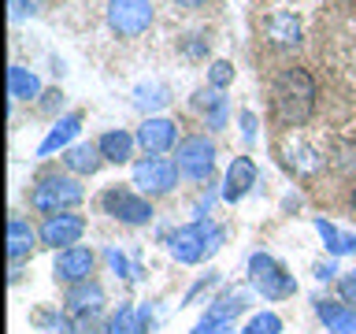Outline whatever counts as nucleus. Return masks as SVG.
Here are the masks:
<instances>
[{
	"label": "nucleus",
	"instance_id": "nucleus-25",
	"mask_svg": "<svg viewBox=\"0 0 356 334\" xmlns=\"http://www.w3.org/2000/svg\"><path fill=\"white\" fill-rule=\"evenodd\" d=\"M208 82L216 86V89H227L234 82V63L230 60H216V63L208 67Z\"/></svg>",
	"mask_w": 356,
	"mask_h": 334
},
{
	"label": "nucleus",
	"instance_id": "nucleus-18",
	"mask_svg": "<svg viewBox=\"0 0 356 334\" xmlns=\"http://www.w3.org/2000/svg\"><path fill=\"white\" fill-rule=\"evenodd\" d=\"M8 97L11 100H33V97H41V78L26 71L22 63H11L8 67Z\"/></svg>",
	"mask_w": 356,
	"mask_h": 334
},
{
	"label": "nucleus",
	"instance_id": "nucleus-14",
	"mask_svg": "<svg viewBox=\"0 0 356 334\" xmlns=\"http://www.w3.org/2000/svg\"><path fill=\"white\" fill-rule=\"evenodd\" d=\"M264 38L271 45H278V49H297L300 45V19L289 15V11H275L264 22Z\"/></svg>",
	"mask_w": 356,
	"mask_h": 334
},
{
	"label": "nucleus",
	"instance_id": "nucleus-22",
	"mask_svg": "<svg viewBox=\"0 0 356 334\" xmlns=\"http://www.w3.org/2000/svg\"><path fill=\"white\" fill-rule=\"evenodd\" d=\"M33 241H38V234L30 230V223H22V219H11V227H8V253H11V260H22L30 249H33Z\"/></svg>",
	"mask_w": 356,
	"mask_h": 334
},
{
	"label": "nucleus",
	"instance_id": "nucleus-29",
	"mask_svg": "<svg viewBox=\"0 0 356 334\" xmlns=\"http://www.w3.org/2000/svg\"><path fill=\"white\" fill-rule=\"evenodd\" d=\"M193 334H234V331L227 327V323H216V319H208V316H204V319H200V327H197Z\"/></svg>",
	"mask_w": 356,
	"mask_h": 334
},
{
	"label": "nucleus",
	"instance_id": "nucleus-19",
	"mask_svg": "<svg viewBox=\"0 0 356 334\" xmlns=\"http://www.w3.org/2000/svg\"><path fill=\"white\" fill-rule=\"evenodd\" d=\"M249 308V294L245 289H227V294H219V301L208 308V319H216V323H227L230 316H241V312Z\"/></svg>",
	"mask_w": 356,
	"mask_h": 334
},
{
	"label": "nucleus",
	"instance_id": "nucleus-23",
	"mask_svg": "<svg viewBox=\"0 0 356 334\" xmlns=\"http://www.w3.org/2000/svg\"><path fill=\"white\" fill-rule=\"evenodd\" d=\"M316 230L323 234V241H327V249L330 253H356V234H341L334 223H327V219H316Z\"/></svg>",
	"mask_w": 356,
	"mask_h": 334
},
{
	"label": "nucleus",
	"instance_id": "nucleus-33",
	"mask_svg": "<svg viewBox=\"0 0 356 334\" xmlns=\"http://www.w3.org/2000/svg\"><path fill=\"white\" fill-rule=\"evenodd\" d=\"M349 205H353V212H356V189H353V200H349Z\"/></svg>",
	"mask_w": 356,
	"mask_h": 334
},
{
	"label": "nucleus",
	"instance_id": "nucleus-27",
	"mask_svg": "<svg viewBox=\"0 0 356 334\" xmlns=\"http://www.w3.org/2000/svg\"><path fill=\"white\" fill-rule=\"evenodd\" d=\"M8 8H11V19H30V15H38L41 11V0H8Z\"/></svg>",
	"mask_w": 356,
	"mask_h": 334
},
{
	"label": "nucleus",
	"instance_id": "nucleus-5",
	"mask_svg": "<svg viewBox=\"0 0 356 334\" xmlns=\"http://www.w3.org/2000/svg\"><path fill=\"white\" fill-rule=\"evenodd\" d=\"M100 208H104L108 216H115L119 223H127V227H141V223L152 219V205L127 186H108L104 193H100Z\"/></svg>",
	"mask_w": 356,
	"mask_h": 334
},
{
	"label": "nucleus",
	"instance_id": "nucleus-8",
	"mask_svg": "<svg viewBox=\"0 0 356 334\" xmlns=\"http://www.w3.org/2000/svg\"><path fill=\"white\" fill-rule=\"evenodd\" d=\"M82 230H86V219L82 216H71V212H56V216H44L41 223V230H38V238L44 245H52V249H71V245L82 238Z\"/></svg>",
	"mask_w": 356,
	"mask_h": 334
},
{
	"label": "nucleus",
	"instance_id": "nucleus-31",
	"mask_svg": "<svg viewBox=\"0 0 356 334\" xmlns=\"http://www.w3.org/2000/svg\"><path fill=\"white\" fill-rule=\"evenodd\" d=\"M56 97H63L60 89H52V93H44V100H41V108H44V111H52V108H56Z\"/></svg>",
	"mask_w": 356,
	"mask_h": 334
},
{
	"label": "nucleus",
	"instance_id": "nucleus-11",
	"mask_svg": "<svg viewBox=\"0 0 356 334\" xmlns=\"http://www.w3.org/2000/svg\"><path fill=\"white\" fill-rule=\"evenodd\" d=\"M175 141H178V127L171 119H163V116H149L138 127V145L145 152H152V156L175 149Z\"/></svg>",
	"mask_w": 356,
	"mask_h": 334
},
{
	"label": "nucleus",
	"instance_id": "nucleus-13",
	"mask_svg": "<svg viewBox=\"0 0 356 334\" xmlns=\"http://www.w3.org/2000/svg\"><path fill=\"white\" fill-rule=\"evenodd\" d=\"M252 182H256V164L249 156H234L230 167H227V178H222V197L238 200L252 189Z\"/></svg>",
	"mask_w": 356,
	"mask_h": 334
},
{
	"label": "nucleus",
	"instance_id": "nucleus-3",
	"mask_svg": "<svg viewBox=\"0 0 356 334\" xmlns=\"http://www.w3.org/2000/svg\"><path fill=\"white\" fill-rule=\"evenodd\" d=\"M249 278H252V286L260 289L267 301H282V297L297 294V278L289 275L275 256H267V253H256L249 260Z\"/></svg>",
	"mask_w": 356,
	"mask_h": 334
},
{
	"label": "nucleus",
	"instance_id": "nucleus-7",
	"mask_svg": "<svg viewBox=\"0 0 356 334\" xmlns=\"http://www.w3.org/2000/svg\"><path fill=\"white\" fill-rule=\"evenodd\" d=\"M178 171L189 175V178H208L211 167H216V145H211L204 134H193V138H182L178 141V156H175Z\"/></svg>",
	"mask_w": 356,
	"mask_h": 334
},
{
	"label": "nucleus",
	"instance_id": "nucleus-1",
	"mask_svg": "<svg viewBox=\"0 0 356 334\" xmlns=\"http://www.w3.org/2000/svg\"><path fill=\"white\" fill-rule=\"evenodd\" d=\"M316 111V78L305 67H286L271 82V116L278 127L300 130Z\"/></svg>",
	"mask_w": 356,
	"mask_h": 334
},
{
	"label": "nucleus",
	"instance_id": "nucleus-10",
	"mask_svg": "<svg viewBox=\"0 0 356 334\" xmlns=\"http://www.w3.org/2000/svg\"><path fill=\"white\" fill-rule=\"evenodd\" d=\"M282 160L293 167L297 175H312V171H319V167L327 164V152L300 138V130H289V138L282 145Z\"/></svg>",
	"mask_w": 356,
	"mask_h": 334
},
{
	"label": "nucleus",
	"instance_id": "nucleus-15",
	"mask_svg": "<svg viewBox=\"0 0 356 334\" xmlns=\"http://www.w3.org/2000/svg\"><path fill=\"white\" fill-rule=\"evenodd\" d=\"M78 130H82V111H67V116L56 119V127L44 134V141L38 145V156H52L56 149H67V145L78 138Z\"/></svg>",
	"mask_w": 356,
	"mask_h": 334
},
{
	"label": "nucleus",
	"instance_id": "nucleus-9",
	"mask_svg": "<svg viewBox=\"0 0 356 334\" xmlns=\"http://www.w3.org/2000/svg\"><path fill=\"white\" fill-rule=\"evenodd\" d=\"M93 264H97V256L93 249H86V245H71V249H63L60 256H56V278L67 286H74V283H86L89 275H93Z\"/></svg>",
	"mask_w": 356,
	"mask_h": 334
},
{
	"label": "nucleus",
	"instance_id": "nucleus-32",
	"mask_svg": "<svg viewBox=\"0 0 356 334\" xmlns=\"http://www.w3.org/2000/svg\"><path fill=\"white\" fill-rule=\"evenodd\" d=\"M171 4H178V8H186V11H193V8H204L208 0H171Z\"/></svg>",
	"mask_w": 356,
	"mask_h": 334
},
{
	"label": "nucleus",
	"instance_id": "nucleus-28",
	"mask_svg": "<svg viewBox=\"0 0 356 334\" xmlns=\"http://www.w3.org/2000/svg\"><path fill=\"white\" fill-rule=\"evenodd\" d=\"M338 289H341V297L349 301V305H356V271H345L341 283H338Z\"/></svg>",
	"mask_w": 356,
	"mask_h": 334
},
{
	"label": "nucleus",
	"instance_id": "nucleus-4",
	"mask_svg": "<svg viewBox=\"0 0 356 334\" xmlns=\"http://www.w3.org/2000/svg\"><path fill=\"white\" fill-rule=\"evenodd\" d=\"M108 26L119 38H141L152 26V0H108Z\"/></svg>",
	"mask_w": 356,
	"mask_h": 334
},
{
	"label": "nucleus",
	"instance_id": "nucleus-21",
	"mask_svg": "<svg viewBox=\"0 0 356 334\" xmlns=\"http://www.w3.org/2000/svg\"><path fill=\"white\" fill-rule=\"evenodd\" d=\"M319 319L330 327V334H356V312H349L345 305L323 301V305H319Z\"/></svg>",
	"mask_w": 356,
	"mask_h": 334
},
{
	"label": "nucleus",
	"instance_id": "nucleus-12",
	"mask_svg": "<svg viewBox=\"0 0 356 334\" xmlns=\"http://www.w3.org/2000/svg\"><path fill=\"white\" fill-rule=\"evenodd\" d=\"M208 249H211V245H208L204 227H182V230L171 234V256L178 264H197Z\"/></svg>",
	"mask_w": 356,
	"mask_h": 334
},
{
	"label": "nucleus",
	"instance_id": "nucleus-26",
	"mask_svg": "<svg viewBox=\"0 0 356 334\" xmlns=\"http://www.w3.org/2000/svg\"><path fill=\"white\" fill-rule=\"evenodd\" d=\"M208 127L211 130L227 127V97H222V93H216V97H211V104H208Z\"/></svg>",
	"mask_w": 356,
	"mask_h": 334
},
{
	"label": "nucleus",
	"instance_id": "nucleus-24",
	"mask_svg": "<svg viewBox=\"0 0 356 334\" xmlns=\"http://www.w3.org/2000/svg\"><path fill=\"white\" fill-rule=\"evenodd\" d=\"M241 334H282V319L275 312H256V316L245 323Z\"/></svg>",
	"mask_w": 356,
	"mask_h": 334
},
{
	"label": "nucleus",
	"instance_id": "nucleus-30",
	"mask_svg": "<svg viewBox=\"0 0 356 334\" xmlns=\"http://www.w3.org/2000/svg\"><path fill=\"white\" fill-rule=\"evenodd\" d=\"M241 130H245V138H256V116H252V111H241Z\"/></svg>",
	"mask_w": 356,
	"mask_h": 334
},
{
	"label": "nucleus",
	"instance_id": "nucleus-2",
	"mask_svg": "<svg viewBox=\"0 0 356 334\" xmlns=\"http://www.w3.org/2000/svg\"><path fill=\"white\" fill-rule=\"evenodd\" d=\"M78 200H82V186L67 175H44V178H38V186L30 189V205L38 212H44V216L74 208Z\"/></svg>",
	"mask_w": 356,
	"mask_h": 334
},
{
	"label": "nucleus",
	"instance_id": "nucleus-16",
	"mask_svg": "<svg viewBox=\"0 0 356 334\" xmlns=\"http://www.w3.org/2000/svg\"><path fill=\"white\" fill-rule=\"evenodd\" d=\"M134 141H138V134L108 130V134H100L97 149H100V156H104V160H111V164H127L130 156H134Z\"/></svg>",
	"mask_w": 356,
	"mask_h": 334
},
{
	"label": "nucleus",
	"instance_id": "nucleus-6",
	"mask_svg": "<svg viewBox=\"0 0 356 334\" xmlns=\"http://www.w3.org/2000/svg\"><path fill=\"white\" fill-rule=\"evenodd\" d=\"M178 182V164L163 160V156H145V160L134 164V186L149 197H163L171 193Z\"/></svg>",
	"mask_w": 356,
	"mask_h": 334
},
{
	"label": "nucleus",
	"instance_id": "nucleus-17",
	"mask_svg": "<svg viewBox=\"0 0 356 334\" xmlns=\"http://www.w3.org/2000/svg\"><path fill=\"white\" fill-rule=\"evenodd\" d=\"M100 305H104V289H100L97 283H74L71 289H67V308L78 312V316H86V312H100Z\"/></svg>",
	"mask_w": 356,
	"mask_h": 334
},
{
	"label": "nucleus",
	"instance_id": "nucleus-20",
	"mask_svg": "<svg viewBox=\"0 0 356 334\" xmlns=\"http://www.w3.org/2000/svg\"><path fill=\"white\" fill-rule=\"evenodd\" d=\"M63 164L71 167L78 175H93L100 164H104V156H100L97 145H71V149L63 152Z\"/></svg>",
	"mask_w": 356,
	"mask_h": 334
}]
</instances>
